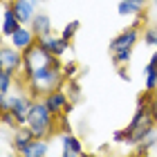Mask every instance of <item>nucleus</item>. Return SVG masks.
Listing matches in <instances>:
<instances>
[{
	"mask_svg": "<svg viewBox=\"0 0 157 157\" xmlns=\"http://www.w3.org/2000/svg\"><path fill=\"white\" fill-rule=\"evenodd\" d=\"M25 83L29 88V94L34 99L45 97L47 92H52L56 88H61L65 83L63 76V63H52V65H43L38 70H34L25 76Z\"/></svg>",
	"mask_w": 157,
	"mask_h": 157,
	"instance_id": "2",
	"label": "nucleus"
},
{
	"mask_svg": "<svg viewBox=\"0 0 157 157\" xmlns=\"http://www.w3.org/2000/svg\"><path fill=\"white\" fill-rule=\"evenodd\" d=\"M117 74H119L121 78H124V81H130V74L126 72V67H117Z\"/></svg>",
	"mask_w": 157,
	"mask_h": 157,
	"instance_id": "25",
	"label": "nucleus"
},
{
	"mask_svg": "<svg viewBox=\"0 0 157 157\" xmlns=\"http://www.w3.org/2000/svg\"><path fill=\"white\" fill-rule=\"evenodd\" d=\"M148 7V0H121L117 5V13L119 16H139L144 13Z\"/></svg>",
	"mask_w": 157,
	"mask_h": 157,
	"instance_id": "15",
	"label": "nucleus"
},
{
	"mask_svg": "<svg viewBox=\"0 0 157 157\" xmlns=\"http://www.w3.org/2000/svg\"><path fill=\"white\" fill-rule=\"evenodd\" d=\"M144 78H146V90L148 92H155L157 90V67L153 63H148L144 67Z\"/></svg>",
	"mask_w": 157,
	"mask_h": 157,
	"instance_id": "19",
	"label": "nucleus"
},
{
	"mask_svg": "<svg viewBox=\"0 0 157 157\" xmlns=\"http://www.w3.org/2000/svg\"><path fill=\"white\" fill-rule=\"evenodd\" d=\"M20 25H23V23L18 20L16 11L11 9V0H9V2H5V5H2V20H0V32H2V36L9 38Z\"/></svg>",
	"mask_w": 157,
	"mask_h": 157,
	"instance_id": "14",
	"label": "nucleus"
},
{
	"mask_svg": "<svg viewBox=\"0 0 157 157\" xmlns=\"http://www.w3.org/2000/svg\"><path fill=\"white\" fill-rule=\"evenodd\" d=\"M45 2H47V0H45Z\"/></svg>",
	"mask_w": 157,
	"mask_h": 157,
	"instance_id": "26",
	"label": "nucleus"
},
{
	"mask_svg": "<svg viewBox=\"0 0 157 157\" xmlns=\"http://www.w3.org/2000/svg\"><path fill=\"white\" fill-rule=\"evenodd\" d=\"M141 32H144V29L135 23V25H130V27H126L121 34H117V36L110 40V47H108V49H110V56H112V54H119V52H132V47L137 45Z\"/></svg>",
	"mask_w": 157,
	"mask_h": 157,
	"instance_id": "6",
	"label": "nucleus"
},
{
	"mask_svg": "<svg viewBox=\"0 0 157 157\" xmlns=\"http://www.w3.org/2000/svg\"><path fill=\"white\" fill-rule=\"evenodd\" d=\"M49 151H52V148H49V141L43 139V137H36V139H34L32 144L23 151V157H47Z\"/></svg>",
	"mask_w": 157,
	"mask_h": 157,
	"instance_id": "16",
	"label": "nucleus"
},
{
	"mask_svg": "<svg viewBox=\"0 0 157 157\" xmlns=\"http://www.w3.org/2000/svg\"><path fill=\"white\" fill-rule=\"evenodd\" d=\"M43 99H45V103L49 105V110H52L56 117L67 115V112H72V108H74V103L70 101V97H67V92H65L63 85L56 88V90H52V92H47Z\"/></svg>",
	"mask_w": 157,
	"mask_h": 157,
	"instance_id": "9",
	"label": "nucleus"
},
{
	"mask_svg": "<svg viewBox=\"0 0 157 157\" xmlns=\"http://www.w3.org/2000/svg\"><path fill=\"white\" fill-rule=\"evenodd\" d=\"M23 63H25L23 52L16 49L9 40L0 45V67H2V70H9L11 74L20 76V74H23Z\"/></svg>",
	"mask_w": 157,
	"mask_h": 157,
	"instance_id": "7",
	"label": "nucleus"
},
{
	"mask_svg": "<svg viewBox=\"0 0 157 157\" xmlns=\"http://www.w3.org/2000/svg\"><path fill=\"white\" fill-rule=\"evenodd\" d=\"M16 74H11L9 70H2L0 67V94H11V88L16 83Z\"/></svg>",
	"mask_w": 157,
	"mask_h": 157,
	"instance_id": "18",
	"label": "nucleus"
},
{
	"mask_svg": "<svg viewBox=\"0 0 157 157\" xmlns=\"http://www.w3.org/2000/svg\"><path fill=\"white\" fill-rule=\"evenodd\" d=\"M23 56H25V63H23V78L29 74V72H34V70L43 67V65L61 63V59H56V56H52L49 52H45V49H43L38 43H34L32 47H27L25 52H23Z\"/></svg>",
	"mask_w": 157,
	"mask_h": 157,
	"instance_id": "5",
	"label": "nucleus"
},
{
	"mask_svg": "<svg viewBox=\"0 0 157 157\" xmlns=\"http://www.w3.org/2000/svg\"><path fill=\"white\" fill-rule=\"evenodd\" d=\"M61 155L63 157H81V155H85L81 139H78L76 135H72L70 130H65L61 135Z\"/></svg>",
	"mask_w": 157,
	"mask_h": 157,
	"instance_id": "13",
	"label": "nucleus"
},
{
	"mask_svg": "<svg viewBox=\"0 0 157 157\" xmlns=\"http://www.w3.org/2000/svg\"><path fill=\"white\" fill-rule=\"evenodd\" d=\"M36 38H38V36L34 34V29H32L29 25H20L18 29L13 32L9 38H7V40H9V43H11V45L16 47V49H20V52H25L27 47H32L34 43H36Z\"/></svg>",
	"mask_w": 157,
	"mask_h": 157,
	"instance_id": "11",
	"label": "nucleus"
},
{
	"mask_svg": "<svg viewBox=\"0 0 157 157\" xmlns=\"http://www.w3.org/2000/svg\"><path fill=\"white\" fill-rule=\"evenodd\" d=\"M29 27L34 29L36 36H45V34L52 32V18H49L45 11H36V16H34V20L29 23Z\"/></svg>",
	"mask_w": 157,
	"mask_h": 157,
	"instance_id": "17",
	"label": "nucleus"
},
{
	"mask_svg": "<svg viewBox=\"0 0 157 157\" xmlns=\"http://www.w3.org/2000/svg\"><path fill=\"white\" fill-rule=\"evenodd\" d=\"M36 43L45 49V52L56 56V59H63L67 52H72V40H65L61 34H54V32L45 34V36H38Z\"/></svg>",
	"mask_w": 157,
	"mask_h": 157,
	"instance_id": "8",
	"label": "nucleus"
},
{
	"mask_svg": "<svg viewBox=\"0 0 157 157\" xmlns=\"http://www.w3.org/2000/svg\"><path fill=\"white\" fill-rule=\"evenodd\" d=\"M153 128H157V101H155L153 92L146 90V94L139 97V105H137V110H135L130 124H128L124 130L115 132V141L117 144H128V146L137 148Z\"/></svg>",
	"mask_w": 157,
	"mask_h": 157,
	"instance_id": "1",
	"label": "nucleus"
},
{
	"mask_svg": "<svg viewBox=\"0 0 157 157\" xmlns=\"http://www.w3.org/2000/svg\"><path fill=\"white\" fill-rule=\"evenodd\" d=\"M56 119H59V117L49 110V105L45 103V99H43V97L34 99L32 110H29V117H27V126H29V130L34 132V137L49 139V135H54Z\"/></svg>",
	"mask_w": 157,
	"mask_h": 157,
	"instance_id": "3",
	"label": "nucleus"
},
{
	"mask_svg": "<svg viewBox=\"0 0 157 157\" xmlns=\"http://www.w3.org/2000/svg\"><path fill=\"white\" fill-rule=\"evenodd\" d=\"M155 146H157V128H153V130L146 135V139L137 146V153H153Z\"/></svg>",
	"mask_w": 157,
	"mask_h": 157,
	"instance_id": "20",
	"label": "nucleus"
},
{
	"mask_svg": "<svg viewBox=\"0 0 157 157\" xmlns=\"http://www.w3.org/2000/svg\"><path fill=\"white\" fill-rule=\"evenodd\" d=\"M78 27H81V23L78 20H72V23H67L65 27H63V32H61V36L65 38V40H72L76 36V32H78Z\"/></svg>",
	"mask_w": 157,
	"mask_h": 157,
	"instance_id": "24",
	"label": "nucleus"
},
{
	"mask_svg": "<svg viewBox=\"0 0 157 157\" xmlns=\"http://www.w3.org/2000/svg\"><path fill=\"white\" fill-rule=\"evenodd\" d=\"M78 72H81V67H78L76 61H65L63 63V76L65 78H76Z\"/></svg>",
	"mask_w": 157,
	"mask_h": 157,
	"instance_id": "23",
	"label": "nucleus"
},
{
	"mask_svg": "<svg viewBox=\"0 0 157 157\" xmlns=\"http://www.w3.org/2000/svg\"><path fill=\"white\" fill-rule=\"evenodd\" d=\"M63 88H65V92H67V97H70L72 103H76L78 99H81V88H78V83L74 81V78H65Z\"/></svg>",
	"mask_w": 157,
	"mask_h": 157,
	"instance_id": "21",
	"label": "nucleus"
},
{
	"mask_svg": "<svg viewBox=\"0 0 157 157\" xmlns=\"http://www.w3.org/2000/svg\"><path fill=\"white\" fill-rule=\"evenodd\" d=\"M38 2L40 0H11V9L16 11V16L23 25H29L38 11Z\"/></svg>",
	"mask_w": 157,
	"mask_h": 157,
	"instance_id": "10",
	"label": "nucleus"
},
{
	"mask_svg": "<svg viewBox=\"0 0 157 157\" xmlns=\"http://www.w3.org/2000/svg\"><path fill=\"white\" fill-rule=\"evenodd\" d=\"M141 36H144V43L148 47L157 49V25H148L144 32H141Z\"/></svg>",
	"mask_w": 157,
	"mask_h": 157,
	"instance_id": "22",
	"label": "nucleus"
},
{
	"mask_svg": "<svg viewBox=\"0 0 157 157\" xmlns=\"http://www.w3.org/2000/svg\"><path fill=\"white\" fill-rule=\"evenodd\" d=\"M32 103H34V97L25 94V92H18V94H0V112H5V110L13 112L18 124H27Z\"/></svg>",
	"mask_w": 157,
	"mask_h": 157,
	"instance_id": "4",
	"label": "nucleus"
},
{
	"mask_svg": "<svg viewBox=\"0 0 157 157\" xmlns=\"http://www.w3.org/2000/svg\"><path fill=\"white\" fill-rule=\"evenodd\" d=\"M34 139H36V137H34V132L29 130V126H27V124H23V126H18V128H13V130H11V148L18 155H23V151L32 144Z\"/></svg>",
	"mask_w": 157,
	"mask_h": 157,
	"instance_id": "12",
	"label": "nucleus"
}]
</instances>
